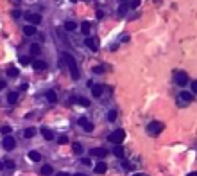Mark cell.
Here are the masks:
<instances>
[{
  "instance_id": "obj_1",
  "label": "cell",
  "mask_w": 197,
  "mask_h": 176,
  "mask_svg": "<svg viewBox=\"0 0 197 176\" xmlns=\"http://www.w3.org/2000/svg\"><path fill=\"white\" fill-rule=\"evenodd\" d=\"M63 59L66 63V67H68V70H70V76H72L73 81H77L79 79V68H77V65H75V59L72 58V54H68V52H63Z\"/></svg>"
},
{
  "instance_id": "obj_2",
  "label": "cell",
  "mask_w": 197,
  "mask_h": 176,
  "mask_svg": "<svg viewBox=\"0 0 197 176\" xmlns=\"http://www.w3.org/2000/svg\"><path fill=\"white\" fill-rule=\"evenodd\" d=\"M147 131L152 135V137H156V135H160L161 131H163V124H161V122H158V121H152L151 124L147 126Z\"/></svg>"
},
{
  "instance_id": "obj_3",
  "label": "cell",
  "mask_w": 197,
  "mask_h": 176,
  "mask_svg": "<svg viewBox=\"0 0 197 176\" xmlns=\"http://www.w3.org/2000/svg\"><path fill=\"white\" fill-rule=\"evenodd\" d=\"M124 138H125V131H124V129H116V131H113V133L109 135V142H113L115 145L120 144Z\"/></svg>"
},
{
  "instance_id": "obj_4",
  "label": "cell",
  "mask_w": 197,
  "mask_h": 176,
  "mask_svg": "<svg viewBox=\"0 0 197 176\" xmlns=\"http://www.w3.org/2000/svg\"><path fill=\"white\" fill-rule=\"evenodd\" d=\"M106 155H108V149H106V147H93V149H90V156H99V158H104Z\"/></svg>"
},
{
  "instance_id": "obj_5",
  "label": "cell",
  "mask_w": 197,
  "mask_h": 176,
  "mask_svg": "<svg viewBox=\"0 0 197 176\" xmlns=\"http://www.w3.org/2000/svg\"><path fill=\"white\" fill-rule=\"evenodd\" d=\"M2 145H4V149H6V151H11V149H14V145H16V142H14V138H13V137H9V135H7V137L4 138V142H2Z\"/></svg>"
},
{
  "instance_id": "obj_6",
  "label": "cell",
  "mask_w": 197,
  "mask_h": 176,
  "mask_svg": "<svg viewBox=\"0 0 197 176\" xmlns=\"http://www.w3.org/2000/svg\"><path fill=\"white\" fill-rule=\"evenodd\" d=\"M176 83L179 84V86H187L188 84V76L185 72H177L176 74Z\"/></svg>"
},
{
  "instance_id": "obj_7",
  "label": "cell",
  "mask_w": 197,
  "mask_h": 176,
  "mask_svg": "<svg viewBox=\"0 0 197 176\" xmlns=\"http://www.w3.org/2000/svg\"><path fill=\"white\" fill-rule=\"evenodd\" d=\"M84 45H86L90 51H97V49H99V40H97V38H86V40H84Z\"/></svg>"
},
{
  "instance_id": "obj_8",
  "label": "cell",
  "mask_w": 197,
  "mask_h": 176,
  "mask_svg": "<svg viewBox=\"0 0 197 176\" xmlns=\"http://www.w3.org/2000/svg\"><path fill=\"white\" fill-rule=\"evenodd\" d=\"M79 126L83 128L84 131H93V124H92L86 117H81V119H79Z\"/></svg>"
},
{
  "instance_id": "obj_9",
  "label": "cell",
  "mask_w": 197,
  "mask_h": 176,
  "mask_svg": "<svg viewBox=\"0 0 197 176\" xmlns=\"http://www.w3.org/2000/svg\"><path fill=\"white\" fill-rule=\"evenodd\" d=\"M25 18H27V22H29L31 25H38V23L41 22V16H40L38 13H31V14H27Z\"/></svg>"
},
{
  "instance_id": "obj_10",
  "label": "cell",
  "mask_w": 197,
  "mask_h": 176,
  "mask_svg": "<svg viewBox=\"0 0 197 176\" xmlns=\"http://www.w3.org/2000/svg\"><path fill=\"white\" fill-rule=\"evenodd\" d=\"M32 68H34V70H45V68H47V61L34 59V61H32Z\"/></svg>"
},
{
  "instance_id": "obj_11",
  "label": "cell",
  "mask_w": 197,
  "mask_h": 176,
  "mask_svg": "<svg viewBox=\"0 0 197 176\" xmlns=\"http://www.w3.org/2000/svg\"><path fill=\"white\" fill-rule=\"evenodd\" d=\"M179 99L185 101V103H192V101H194V93L192 92H181L179 93Z\"/></svg>"
},
{
  "instance_id": "obj_12",
  "label": "cell",
  "mask_w": 197,
  "mask_h": 176,
  "mask_svg": "<svg viewBox=\"0 0 197 176\" xmlns=\"http://www.w3.org/2000/svg\"><path fill=\"white\" fill-rule=\"evenodd\" d=\"M23 32H25V36H34V34L38 32V29H36V25H31V23H29V25L23 27Z\"/></svg>"
},
{
  "instance_id": "obj_13",
  "label": "cell",
  "mask_w": 197,
  "mask_h": 176,
  "mask_svg": "<svg viewBox=\"0 0 197 176\" xmlns=\"http://www.w3.org/2000/svg\"><path fill=\"white\" fill-rule=\"evenodd\" d=\"M108 171V166H106V162H99L97 166H95V173L97 174H104Z\"/></svg>"
},
{
  "instance_id": "obj_14",
  "label": "cell",
  "mask_w": 197,
  "mask_h": 176,
  "mask_svg": "<svg viewBox=\"0 0 197 176\" xmlns=\"http://www.w3.org/2000/svg\"><path fill=\"white\" fill-rule=\"evenodd\" d=\"M102 90H104V86L95 84L93 88H92V95H93V97H100V95H102Z\"/></svg>"
},
{
  "instance_id": "obj_15",
  "label": "cell",
  "mask_w": 197,
  "mask_h": 176,
  "mask_svg": "<svg viewBox=\"0 0 197 176\" xmlns=\"http://www.w3.org/2000/svg\"><path fill=\"white\" fill-rule=\"evenodd\" d=\"M41 135H43L45 140H52V138H54V133H52L49 128H41Z\"/></svg>"
},
{
  "instance_id": "obj_16",
  "label": "cell",
  "mask_w": 197,
  "mask_h": 176,
  "mask_svg": "<svg viewBox=\"0 0 197 176\" xmlns=\"http://www.w3.org/2000/svg\"><path fill=\"white\" fill-rule=\"evenodd\" d=\"M47 101L49 103H57V93L54 92V90H49L47 92Z\"/></svg>"
},
{
  "instance_id": "obj_17",
  "label": "cell",
  "mask_w": 197,
  "mask_h": 176,
  "mask_svg": "<svg viewBox=\"0 0 197 176\" xmlns=\"http://www.w3.org/2000/svg\"><path fill=\"white\" fill-rule=\"evenodd\" d=\"M29 160H32V162H40L41 160V155L38 153V151H29Z\"/></svg>"
},
{
  "instance_id": "obj_18",
  "label": "cell",
  "mask_w": 197,
  "mask_h": 176,
  "mask_svg": "<svg viewBox=\"0 0 197 176\" xmlns=\"http://www.w3.org/2000/svg\"><path fill=\"white\" fill-rule=\"evenodd\" d=\"M90 31H92L90 22H83V23H81V32H83V34H90Z\"/></svg>"
},
{
  "instance_id": "obj_19",
  "label": "cell",
  "mask_w": 197,
  "mask_h": 176,
  "mask_svg": "<svg viewBox=\"0 0 197 176\" xmlns=\"http://www.w3.org/2000/svg\"><path fill=\"white\" fill-rule=\"evenodd\" d=\"M113 153H115V156H116V158H124V149H122V145L116 144V147L113 149Z\"/></svg>"
},
{
  "instance_id": "obj_20",
  "label": "cell",
  "mask_w": 197,
  "mask_h": 176,
  "mask_svg": "<svg viewBox=\"0 0 197 176\" xmlns=\"http://www.w3.org/2000/svg\"><path fill=\"white\" fill-rule=\"evenodd\" d=\"M52 173H54V169H52V166H49V164L41 167V174L43 176H49V174H52Z\"/></svg>"
},
{
  "instance_id": "obj_21",
  "label": "cell",
  "mask_w": 197,
  "mask_h": 176,
  "mask_svg": "<svg viewBox=\"0 0 197 176\" xmlns=\"http://www.w3.org/2000/svg\"><path fill=\"white\" fill-rule=\"evenodd\" d=\"M34 135H36V129H34V128H27V129L23 131V137H25V138H32Z\"/></svg>"
},
{
  "instance_id": "obj_22",
  "label": "cell",
  "mask_w": 197,
  "mask_h": 176,
  "mask_svg": "<svg viewBox=\"0 0 197 176\" xmlns=\"http://www.w3.org/2000/svg\"><path fill=\"white\" fill-rule=\"evenodd\" d=\"M7 101H9L11 104H14L16 101H18V93H16V92H9V95H7Z\"/></svg>"
},
{
  "instance_id": "obj_23",
  "label": "cell",
  "mask_w": 197,
  "mask_h": 176,
  "mask_svg": "<svg viewBox=\"0 0 197 176\" xmlns=\"http://www.w3.org/2000/svg\"><path fill=\"white\" fill-rule=\"evenodd\" d=\"M127 9H129V4H122L118 7V16H124L125 13H127Z\"/></svg>"
},
{
  "instance_id": "obj_24",
  "label": "cell",
  "mask_w": 197,
  "mask_h": 176,
  "mask_svg": "<svg viewBox=\"0 0 197 176\" xmlns=\"http://www.w3.org/2000/svg\"><path fill=\"white\" fill-rule=\"evenodd\" d=\"M65 29H66V31H75L77 25H75V22H66V23H65Z\"/></svg>"
},
{
  "instance_id": "obj_25",
  "label": "cell",
  "mask_w": 197,
  "mask_h": 176,
  "mask_svg": "<svg viewBox=\"0 0 197 176\" xmlns=\"http://www.w3.org/2000/svg\"><path fill=\"white\" fill-rule=\"evenodd\" d=\"M7 74H9V77H16V76H18V68H16V67H9V68H7Z\"/></svg>"
},
{
  "instance_id": "obj_26",
  "label": "cell",
  "mask_w": 197,
  "mask_h": 176,
  "mask_svg": "<svg viewBox=\"0 0 197 176\" xmlns=\"http://www.w3.org/2000/svg\"><path fill=\"white\" fill-rule=\"evenodd\" d=\"M40 52H41V47H40V45H31V54L38 56Z\"/></svg>"
},
{
  "instance_id": "obj_27",
  "label": "cell",
  "mask_w": 197,
  "mask_h": 176,
  "mask_svg": "<svg viewBox=\"0 0 197 176\" xmlns=\"http://www.w3.org/2000/svg\"><path fill=\"white\" fill-rule=\"evenodd\" d=\"M77 103L81 104V106H84V108H86V106H90V101H88L86 97H79V99H77Z\"/></svg>"
},
{
  "instance_id": "obj_28",
  "label": "cell",
  "mask_w": 197,
  "mask_h": 176,
  "mask_svg": "<svg viewBox=\"0 0 197 176\" xmlns=\"http://www.w3.org/2000/svg\"><path fill=\"white\" fill-rule=\"evenodd\" d=\"M108 121H109V122H115V121H116V112H115V110H111V112L108 113Z\"/></svg>"
},
{
  "instance_id": "obj_29",
  "label": "cell",
  "mask_w": 197,
  "mask_h": 176,
  "mask_svg": "<svg viewBox=\"0 0 197 176\" xmlns=\"http://www.w3.org/2000/svg\"><path fill=\"white\" fill-rule=\"evenodd\" d=\"M73 153H75V155H81V153H83V145L81 144H73Z\"/></svg>"
},
{
  "instance_id": "obj_30",
  "label": "cell",
  "mask_w": 197,
  "mask_h": 176,
  "mask_svg": "<svg viewBox=\"0 0 197 176\" xmlns=\"http://www.w3.org/2000/svg\"><path fill=\"white\" fill-rule=\"evenodd\" d=\"M57 142H59V144H66V142H68V137H66V135H61V137L57 138Z\"/></svg>"
},
{
  "instance_id": "obj_31",
  "label": "cell",
  "mask_w": 197,
  "mask_h": 176,
  "mask_svg": "<svg viewBox=\"0 0 197 176\" xmlns=\"http://www.w3.org/2000/svg\"><path fill=\"white\" fill-rule=\"evenodd\" d=\"M0 131H2V135H6V137H7V135L11 133V128H9V126H4V128H2Z\"/></svg>"
},
{
  "instance_id": "obj_32",
  "label": "cell",
  "mask_w": 197,
  "mask_h": 176,
  "mask_svg": "<svg viewBox=\"0 0 197 176\" xmlns=\"http://www.w3.org/2000/svg\"><path fill=\"white\" fill-rule=\"evenodd\" d=\"M122 166H124L125 169H127V171H133V166H131L129 162H125V160H122Z\"/></svg>"
},
{
  "instance_id": "obj_33",
  "label": "cell",
  "mask_w": 197,
  "mask_h": 176,
  "mask_svg": "<svg viewBox=\"0 0 197 176\" xmlns=\"http://www.w3.org/2000/svg\"><path fill=\"white\" fill-rule=\"evenodd\" d=\"M140 6V0H131L129 2V7H138Z\"/></svg>"
},
{
  "instance_id": "obj_34",
  "label": "cell",
  "mask_w": 197,
  "mask_h": 176,
  "mask_svg": "<svg viewBox=\"0 0 197 176\" xmlns=\"http://www.w3.org/2000/svg\"><path fill=\"white\" fill-rule=\"evenodd\" d=\"M93 72H95V74H102V72H104V67H95Z\"/></svg>"
},
{
  "instance_id": "obj_35",
  "label": "cell",
  "mask_w": 197,
  "mask_h": 176,
  "mask_svg": "<svg viewBox=\"0 0 197 176\" xmlns=\"http://www.w3.org/2000/svg\"><path fill=\"white\" fill-rule=\"evenodd\" d=\"M6 167H9V169H14V162H11V160H7L6 164H4Z\"/></svg>"
},
{
  "instance_id": "obj_36",
  "label": "cell",
  "mask_w": 197,
  "mask_h": 176,
  "mask_svg": "<svg viewBox=\"0 0 197 176\" xmlns=\"http://www.w3.org/2000/svg\"><path fill=\"white\" fill-rule=\"evenodd\" d=\"M192 90H194V93H197V81L192 83Z\"/></svg>"
},
{
  "instance_id": "obj_37",
  "label": "cell",
  "mask_w": 197,
  "mask_h": 176,
  "mask_svg": "<svg viewBox=\"0 0 197 176\" xmlns=\"http://www.w3.org/2000/svg\"><path fill=\"white\" fill-rule=\"evenodd\" d=\"M83 164H84V166H92V160H88V158H84V160H83Z\"/></svg>"
},
{
  "instance_id": "obj_38",
  "label": "cell",
  "mask_w": 197,
  "mask_h": 176,
  "mask_svg": "<svg viewBox=\"0 0 197 176\" xmlns=\"http://www.w3.org/2000/svg\"><path fill=\"white\" fill-rule=\"evenodd\" d=\"M29 63V58H22V65H27Z\"/></svg>"
},
{
  "instance_id": "obj_39",
  "label": "cell",
  "mask_w": 197,
  "mask_h": 176,
  "mask_svg": "<svg viewBox=\"0 0 197 176\" xmlns=\"http://www.w3.org/2000/svg\"><path fill=\"white\" fill-rule=\"evenodd\" d=\"M2 88H6V83H4V81H0V90H2Z\"/></svg>"
},
{
  "instance_id": "obj_40",
  "label": "cell",
  "mask_w": 197,
  "mask_h": 176,
  "mask_svg": "<svg viewBox=\"0 0 197 176\" xmlns=\"http://www.w3.org/2000/svg\"><path fill=\"white\" fill-rule=\"evenodd\" d=\"M56 176H70V174H66V173H59V174H56Z\"/></svg>"
},
{
  "instance_id": "obj_41",
  "label": "cell",
  "mask_w": 197,
  "mask_h": 176,
  "mask_svg": "<svg viewBox=\"0 0 197 176\" xmlns=\"http://www.w3.org/2000/svg\"><path fill=\"white\" fill-rule=\"evenodd\" d=\"M188 176H197V173H190V174H188Z\"/></svg>"
},
{
  "instance_id": "obj_42",
  "label": "cell",
  "mask_w": 197,
  "mask_h": 176,
  "mask_svg": "<svg viewBox=\"0 0 197 176\" xmlns=\"http://www.w3.org/2000/svg\"><path fill=\"white\" fill-rule=\"evenodd\" d=\"M133 176H144V174H142V173H136V174H133Z\"/></svg>"
},
{
  "instance_id": "obj_43",
  "label": "cell",
  "mask_w": 197,
  "mask_h": 176,
  "mask_svg": "<svg viewBox=\"0 0 197 176\" xmlns=\"http://www.w3.org/2000/svg\"><path fill=\"white\" fill-rule=\"evenodd\" d=\"M2 169H4V164H2V162H0V171H2Z\"/></svg>"
},
{
  "instance_id": "obj_44",
  "label": "cell",
  "mask_w": 197,
  "mask_h": 176,
  "mask_svg": "<svg viewBox=\"0 0 197 176\" xmlns=\"http://www.w3.org/2000/svg\"><path fill=\"white\" fill-rule=\"evenodd\" d=\"M75 176H84V174H75Z\"/></svg>"
},
{
  "instance_id": "obj_45",
  "label": "cell",
  "mask_w": 197,
  "mask_h": 176,
  "mask_svg": "<svg viewBox=\"0 0 197 176\" xmlns=\"http://www.w3.org/2000/svg\"><path fill=\"white\" fill-rule=\"evenodd\" d=\"M13 2H20V0H13Z\"/></svg>"
}]
</instances>
